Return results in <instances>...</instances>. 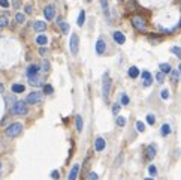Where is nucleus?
<instances>
[{
    "label": "nucleus",
    "mask_w": 181,
    "mask_h": 180,
    "mask_svg": "<svg viewBox=\"0 0 181 180\" xmlns=\"http://www.w3.org/2000/svg\"><path fill=\"white\" fill-rule=\"evenodd\" d=\"M111 87H112V80L108 72L103 74L102 77V96H103V101L108 102L109 101V92H111Z\"/></svg>",
    "instance_id": "nucleus-1"
},
{
    "label": "nucleus",
    "mask_w": 181,
    "mask_h": 180,
    "mask_svg": "<svg viewBox=\"0 0 181 180\" xmlns=\"http://www.w3.org/2000/svg\"><path fill=\"white\" fill-rule=\"evenodd\" d=\"M130 23H132V26H133L138 32H142V33L147 32V20H145L144 17H141V15H132Z\"/></svg>",
    "instance_id": "nucleus-2"
},
{
    "label": "nucleus",
    "mask_w": 181,
    "mask_h": 180,
    "mask_svg": "<svg viewBox=\"0 0 181 180\" xmlns=\"http://www.w3.org/2000/svg\"><path fill=\"white\" fill-rule=\"evenodd\" d=\"M11 113L13 116H24L27 114V102L26 101H17L11 107Z\"/></svg>",
    "instance_id": "nucleus-3"
},
{
    "label": "nucleus",
    "mask_w": 181,
    "mask_h": 180,
    "mask_svg": "<svg viewBox=\"0 0 181 180\" xmlns=\"http://www.w3.org/2000/svg\"><path fill=\"white\" fill-rule=\"evenodd\" d=\"M21 131H23V125H21V123H12V125H9L6 128L5 134H6V137H9V138H13V137L20 135Z\"/></svg>",
    "instance_id": "nucleus-4"
},
{
    "label": "nucleus",
    "mask_w": 181,
    "mask_h": 180,
    "mask_svg": "<svg viewBox=\"0 0 181 180\" xmlns=\"http://www.w3.org/2000/svg\"><path fill=\"white\" fill-rule=\"evenodd\" d=\"M78 50H80V36L76 33H72V36H70V53H72V56L78 54Z\"/></svg>",
    "instance_id": "nucleus-5"
},
{
    "label": "nucleus",
    "mask_w": 181,
    "mask_h": 180,
    "mask_svg": "<svg viewBox=\"0 0 181 180\" xmlns=\"http://www.w3.org/2000/svg\"><path fill=\"white\" fill-rule=\"evenodd\" d=\"M42 93L40 92H32V93H28V96L26 98V102L27 104H38L42 101Z\"/></svg>",
    "instance_id": "nucleus-6"
},
{
    "label": "nucleus",
    "mask_w": 181,
    "mask_h": 180,
    "mask_svg": "<svg viewBox=\"0 0 181 180\" xmlns=\"http://www.w3.org/2000/svg\"><path fill=\"white\" fill-rule=\"evenodd\" d=\"M44 15H45V18L47 20H54L55 18V6L54 5H47L45 9H44Z\"/></svg>",
    "instance_id": "nucleus-7"
},
{
    "label": "nucleus",
    "mask_w": 181,
    "mask_h": 180,
    "mask_svg": "<svg viewBox=\"0 0 181 180\" xmlns=\"http://www.w3.org/2000/svg\"><path fill=\"white\" fill-rule=\"evenodd\" d=\"M105 147H106L105 140L102 138V137H97L96 141H94V149H96V152H103V150H105Z\"/></svg>",
    "instance_id": "nucleus-8"
},
{
    "label": "nucleus",
    "mask_w": 181,
    "mask_h": 180,
    "mask_svg": "<svg viewBox=\"0 0 181 180\" xmlns=\"http://www.w3.org/2000/svg\"><path fill=\"white\" fill-rule=\"evenodd\" d=\"M112 39H114L118 45H123V44L126 42V36H124V33H121V32H118V30H115L114 33H112Z\"/></svg>",
    "instance_id": "nucleus-9"
},
{
    "label": "nucleus",
    "mask_w": 181,
    "mask_h": 180,
    "mask_svg": "<svg viewBox=\"0 0 181 180\" xmlns=\"http://www.w3.org/2000/svg\"><path fill=\"white\" fill-rule=\"evenodd\" d=\"M105 50H106V44H105V41H103L102 38H99L97 42H96V53H97V54H103Z\"/></svg>",
    "instance_id": "nucleus-10"
},
{
    "label": "nucleus",
    "mask_w": 181,
    "mask_h": 180,
    "mask_svg": "<svg viewBox=\"0 0 181 180\" xmlns=\"http://www.w3.org/2000/svg\"><path fill=\"white\" fill-rule=\"evenodd\" d=\"M39 71H40V68L38 66V65H30V66L27 68V78H30V77L39 74Z\"/></svg>",
    "instance_id": "nucleus-11"
},
{
    "label": "nucleus",
    "mask_w": 181,
    "mask_h": 180,
    "mask_svg": "<svg viewBox=\"0 0 181 180\" xmlns=\"http://www.w3.org/2000/svg\"><path fill=\"white\" fill-rule=\"evenodd\" d=\"M80 170H81V167L78 164H75L72 167V170H70V173H69V180H76L78 174H80Z\"/></svg>",
    "instance_id": "nucleus-12"
},
{
    "label": "nucleus",
    "mask_w": 181,
    "mask_h": 180,
    "mask_svg": "<svg viewBox=\"0 0 181 180\" xmlns=\"http://www.w3.org/2000/svg\"><path fill=\"white\" fill-rule=\"evenodd\" d=\"M33 29L38 32V33L45 32V29H47V23H45V21H36V23L33 24Z\"/></svg>",
    "instance_id": "nucleus-13"
},
{
    "label": "nucleus",
    "mask_w": 181,
    "mask_h": 180,
    "mask_svg": "<svg viewBox=\"0 0 181 180\" xmlns=\"http://www.w3.org/2000/svg\"><path fill=\"white\" fill-rule=\"evenodd\" d=\"M145 155H147V159H154L156 158V146L154 144H151V146H148L147 147V152H145Z\"/></svg>",
    "instance_id": "nucleus-14"
},
{
    "label": "nucleus",
    "mask_w": 181,
    "mask_h": 180,
    "mask_svg": "<svg viewBox=\"0 0 181 180\" xmlns=\"http://www.w3.org/2000/svg\"><path fill=\"white\" fill-rule=\"evenodd\" d=\"M28 83H30V86H40L42 84V78H40L39 74H36V75L28 78Z\"/></svg>",
    "instance_id": "nucleus-15"
},
{
    "label": "nucleus",
    "mask_w": 181,
    "mask_h": 180,
    "mask_svg": "<svg viewBox=\"0 0 181 180\" xmlns=\"http://www.w3.org/2000/svg\"><path fill=\"white\" fill-rule=\"evenodd\" d=\"M127 74H129V77H130V78H138V77H139V74H141V71L138 69L136 66H130V68H129V71H127Z\"/></svg>",
    "instance_id": "nucleus-16"
},
{
    "label": "nucleus",
    "mask_w": 181,
    "mask_h": 180,
    "mask_svg": "<svg viewBox=\"0 0 181 180\" xmlns=\"http://www.w3.org/2000/svg\"><path fill=\"white\" fill-rule=\"evenodd\" d=\"M75 128H76V131L78 132L82 131L84 123H82V117H81V116H76V117H75Z\"/></svg>",
    "instance_id": "nucleus-17"
},
{
    "label": "nucleus",
    "mask_w": 181,
    "mask_h": 180,
    "mask_svg": "<svg viewBox=\"0 0 181 180\" xmlns=\"http://www.w3.org/2000/svg\"><path fill=\"white\" fill-rule=\"evenodd\" d=\"M47 42H48V38L45 35L36 36V44H38V45H47Z\"/></svg>",
    "instance_id": "nucleus-18"
},
{
    "label": "nucleus",
    "mask_w": 181,
    "mask_h": 180,
    "mask_svg": "<svg viewBox=\"0 0 181 180\" xmlns=\"http://www.w3.org/2000/svg\"><path fill=\"white\" fill-rule=\"evenodd\" d=\"M99 3H101V8H102V11H103V14L109 15V9H108V0H99Z\"/></svg>",
    "instance_id": "nucleus-19"
},
{
    "label": "nucleus",
    "mask_w": 181,
    "mask_h": 180,
    "mask_svg": "<svg viewBox=\"0 0 181 180\" xmlns=\"http://www.w3.org/2000/svg\"><path fill=\"white\" fill-rule=\"evenodd\" d=\"M84 21H85V11H81L80 15H78V21H76V24H78L80 27H82V26H84Z\"/></svg>",
    "instance_id": "nucleus-20"
},
{
    "label": "nucleus",
    "mask_w": 181,
    "mask_h": 180,
    "mask_svg": "<svg viewBox=\"0 0 181 180\" xmlns=\"http://www.w3.org/2000/svg\"><path fill=\"white\" fill-rule=\"evenodd\" d=\"M26 90V87L23 84H12V92L13 93H23Z\"/></svg>",
    "instance_id": "nucleus-21"
},
{
    "label": "nucleus",
    "mask_w": 181,
    "mask_h": 180,
    "mask_svg": "<svg viewBox=\"0 0 181 180\" xmlns=\"http://www.w3.org/2000/svg\"><path fill=\"white\" fill-rule=\"evenodd\" d=\"M169 74H171V81H172V84L178 83V80H180V74H178L177 71H171Z\"/></svg>",
    "instance_id": "nucleus-22"
},
{
    "label": "nucleus",
    "mask_w": 181,
    "mask_h": 180,
    "mask_svg": "<svg viewBox=\"0 0 181 180\" xmlns=\"http://www.w3.org/2000/svg\"><path fill=\"white\" fill-rule=\"evenodd\" d=\"M15 21H17L18 24H23V23L26 21V15L23 14V12H17V14H15Z\"/></svg>",
    "instance_id": "nucleus-23"
},
{
    "label": "nucleus",
    "mask_w": 181,
    "mask_h": 180,
    "mask_svg": "<svg viewBox=\"0 0 181 180\" xmlns=\"http://www.w3.org/2000/svg\"><path fill=\"white\" fill-rule=\"evenodd\" d=\"M59 26H60V30H61V33H69V24L67 23H65V21H60L59 23Z\"/></svg>",
    "instance_id": "nucleus-24"
},
{
    "label": "nucleus",
    "mask_w": 181,
    "mask_h": 180,
    "mask_svg": "<svg viewBox=\"0 0 181 180\" xmlns=\"http://www.w3.org/2000/svg\"><path fill=\"white\" fill-rule=\"evenodd\" d=\"M160 132H162V135H163V137H166V135H169V134H171V126H169L168 123H165V125L162 126Z\"/></svg>",
    "instance_id": "nucleus-25"
},
{
    "label": "nucleus",
    "mask_w": 181,
    "mask_h": 180,
    "mask_svg": "<svg viewBox=\"0 0 181 180\" xmlns=\"http://www.w3.org/2000/svg\"><path fill=\"white\" fill-rule=\"evenodd\" d=\"M159 68H160V72H163V74H169V72L172 71L168 63H160V66H159Z\"/></svg>",
    "instance_id": "nucleus-26"
},
{
    "label": "nucleus",
    "mask_w": 181,
    "mask_h": 180,
    "mask_svg": "<svg viewBox=\"0 0 181 180\" xmlns=\"http://www.w3.org/2000/svg\"><path fill=\"white\" fill-rule=\"evenodd\" d=\"M120 104L121 105H127L129 104V96L126 93H121L120 95Z\"/></svg>",
    "instance_id": "nucleus-27"
},
{
    "label": "nucleus",
    "mask_w": 181,
    "mask_h": 180,
    "mask_svg": "<svg viewBox=\"0 0 181 180\" xmlns=\"http://www.w3.org/2000/svg\"><path fill=\"white\" fill-rule=\"evenodd\" d=\"M53 92H54V89L51 84H45V86H44V93H45V95H51Z\"/></svg>",
    "instance_id": "nucleus-28"
},
{
    "label": "nucleus",
    "mask_w": 181,
    "mask_h": 180,
    "mask_svg": "<svg viewBox=\"0 0 181 180\" xmlns=\"http://www.w3.org/2000/svg\"><path fill=\"white\" fill-rule=\"evenodd\" d=\"M8 24H9V21L5 15H0V27H8Z\"/></svg>",
    "instance_id": "nucleus-29"
},
{
    "label": "nucleus",
    "mask_w": 181,
    "mask_h": 180,
    "mask_svg": "<svg viewBox=\"0 0 181 180\" xmlns=\"http://www.w3.org/2000/svg\"><path fill=\"white\" fill-rule=\"evenodd\" d=\"M171 51H172V54H175L178 59H181V48H180V47H177V45H175V47L171 48Z\"/></svg>",
    "instance_id": "nucleus-30"
},
{
    "label": "nucleus",
    "mask_w": 181,
    "mask_h": 180,
    "mask_svg": "<svg viewBox=\"0 0 181 180\" xmlns=\"http://www.w3.org/2000/svg\"><path fill=\"white\" fill-rule=\"evenodd\" d=\"M126 122H127V120H126V117H117V120H115V123H117V126H124L126 125Z\"/></svg>",
    "instance_id": "nucleus-31"
},
{
    "label": "nucleus",
    "mask_w": 181,
    "mask_h": 180,
    "mask_svg": "<svg viewBox=\"0 0 181 180\" xmlns=\"http://www.w3.org/2000/svg\"><path fill=\"white\" fill-rule=\"evenodd\" d=\"M156 80H157V83H163L165 81V74L163 72H157V75H156Z\"/></svg>",
    "instance_id": "nucleus-32"
},
{
    "label": "nucleus",
    "mask_w": 181,
    "mask_h": 180,
    "mask_svg": "<svg viewBox=\"0 0 181 180\" xmlns=\"http://www.w3.org/2000/svg\"><path fill=\"white\" fill-rule=\"evenodd\" d=\"M136 129H138L139 132H144L145 131V125H144L142 122H136Z\"/></svg>",
    "instance_id": "nucleus-33"
},
{
    "label": "nucleus",
    "mask_w": 181,
    "mask_h": 180,
    "mask_svg": "<svg viewBox=\"0 0 181 180\" xmlns=\"http://www.w3.org/2000/svg\"><path fill=\"white\" fill-rule=\"evenodd\" d=\"M147 122H148V125H154L156 117L153 116V114H148V116H147Z\"/></svg>",
    "instance_id": "nucleus-34"
},
{
    "label": "nucleus",
    "mask_w": 181,
    "mask_h": 180,
    "mask_svg": "<svg viewBox=\"0 0 181 180\" xmlns=\"http://www.w3.org/2000/svg\"><path fill=\"white\" fill-rule=\"evenodd\" d=\"M120 113V104H114L112 105V114H118Z\"/></svg>",
    "instance_id": "nucleus-35"
},
{
    "label": "nucleus",
    "mask_w": 181,
    "mask_h": 180,
    "mask_svg": "<svg viewBox=\"0 0 181 180\" xmlns=\"http://www.w3.org/2000/svg\"><path fill=\"white\" fill-rule=\"evenodd\" d=\"M24 11H26V14H32V12H33V6H32V5H26Z\"/></svg>",
    "instance_id": "nucleus-36"
},
{
    "label": "nucleus",
    "mask_w": 181,
    "mask_h": 180,
    "mask_svg": "<svg viewBox=\"0 0 181 180\" xmlns=\"http://www.w3.org/2000/svg\"><path fill=\"white\" fill-rule=\"evenodd\" d=\"M160 95H162V99H168V98H169V92L165 89V90H162Z\"/></svg>",
    "instance_id": "nucleus-37"
},
{
    "label": "nucleus",
    "mask_w": 181,
    "mask_h": 180,
    "mask_svg": "<svg viewBox=\"0 0 181 180\" xmlns=\"http://www.w3.org/2000/svg\"><path fill=\"white\" fill-rule=\"evenodd\" d=\"M151 81H153V78H147V80H144V87H150L151 86Z\"/></svg>",
    "instance_id": "nucleus-38"
},
{
    "label": "nucleus",
    "mask_w": 181,
    "mask_h": 180,
    "mask_svg": "<svg viewBox=\"0 0 181 180\" xmlns=\"http://www.w3.org/2000/svg\"><path fill=\"white\" fill-rule=\"evenodd\" d=\"M148 171H150V174H151V176H154V174L157 173V170H156L154 165H150V167H148Z\"/></svg>",
    "instance_id": "nucleus-39"
},
{
    "label": "nucleus",
    "mask_w": 181,
    "mask_h": 180,
    "mask_svg": "<svg viewBox=\"0 0 181 180\" xmlns=\"http://www.w3.org/2000/svg\"><path fill=\"white\" fill-rule=\"evenodd\" d=\"M0 6L2 8H9V0H0Z\"/></svg>",
    "instance_id": "nucleus-40"
},
{
    "label": "nucleus",
    "mask_w": 181,
    "mask_h": 180,
    "mask_svg": "<svg viewBox=\"0 0 181 180\" xmlns=\"http://www.w3.org/2000/svg\"><path fill=\"white\" fill-rule=\"evenodd\" d=\"M142 78H144V80H147V78H151V74H150L148 71H144V72H142Z\"/></svg>",
    "instance_id": "nucleus-41"
},
{
    "label": "nucleus",
    "mask_w": 181,
    "mask_h": 180,
    "mask_svg": "<svg viewBox=\"0 0 181 180\" xmlns=\"http://www.w3.org/2000/svg\"><path fill=\"white\" fill-rule=\"evenodd\" d=\"M42 69H44V71H49V63H48L47 60L42 63Z\"/></svg>",
    "instance_id": "nucleus-42"
},
{
    "label": "nucleus",
    "mask_w": 181,
    "mask_h": 180,
    "mask_svg": "<svg viewBox=\"0 0 181 180\" xmlns=\"http://www.w3.org/2000/svg\"><path fill=\"white\" fill-rule=\"evenodd\" d=\"M88 180H97V174H96V173H90V174H88Z\"/></svg>",
    "instance_id": "nucleus-43"
},
{
    "label": "nucleus",
    "mask_w": 181,
    "mask_h": 180,
    "mask_svg": "<svg viewBox=\"0 0 181 180\" xmlns=\"http://www.w3.org/2000/svg\"><path fill=\"white\" fill-rule=\"evenodd\" d=\"M20 5H21L20 0H13V2H12V6L15 8V9H18V8H20Z\"/></svg>",
    "instance_id": "nucleus-44"
},
{
    "label": "nucleus",
    "mask_w": 181,
    "mask_h": 180,
    "mask_svg": "<svg viewBox=\"0 0 181 180\" xmlns=\"http://www.w3.org/2000/svg\"><path fill=\"white\" fill-rule=\"evenodd\" d=\"M51 176H53V179H59V177H60V174H59V171H53V173H51Z\"/></svg>",
    "instance_id": "nucleus-45"
},
{
    "label": "nucleus",
    "mask_w": 181,
    "mask_h": 180,
    "mask_svg": "<svg viewBox=\"0 0 181 180\" xmlns=\"http://www.w3.org/2000/svg\"><path fill=\"white\" fill-rule=\"evenodd\" d=\"M39 53H40L42 56H45V54H47V48H44V45H42V48L39 50Z\"/></svg>",
    "instance_id": "nucleus-46"
},
{
    "label": "nucleus",
    "mask_w": 181,
    "mask_h": 180,
    "mask_svg": "<svg viewBox=\"0 0 181 180\" xmlns=\"http://www.w3.org/2000/svg\"><path fill=\"white\" fill-rule=\"evenodd\" d=\"M3 90H5V87H3V84L0 83V93H2V92H3Z\"/></svg>",
    "instance_id": "nucleus-47"
},
{
    "label": "nucleus",
    "mask_w": 181,
    "mask_h": 180,
    "mask_svg": "<svg viewBox=\"0 0 181 180\" xmlns=\"http://www.w3.org/2000/svg\"><path fill=\"white\" fill-rule=\"evenodd\" d=\"M178 74H180V77H181V63H180V66H178Z\"/></svg>",
    "instance_id": "nucleus-48"
},
{
    "label": "nucleus",
    "mask_w": 181,
    "mask_h": 180,
    "mask_svg": "<svg viewBox=\"0 0 181 180\" xmlns=\"http://www.w3.org/2000/svg\"><path fill=\"white\" fill-rule=\"evenodd\" d=\"M144 180H153V177H147V179H144Z\"/></svg>",
    "instance_id": "nucleus-49"
},
{
    "label": "nucleus",
    "mask_w": 181,
    "mask_h": 180,
    "mask_svg": "<svg viewBox=\"0 0 181 180\" xmlns=\"http://www.w3.org/2000/svg\"><path fill=\"white\" fill-rule=\"evenodd\" d=\"M118 2H124V0H118Z\"/></svg>",
    "instance_id": "nucleus-50"
},
{
    "label": "nucleus",
    "mask_w": 181,
    "mask_h": 180,
    "mask_svg": "<svg viewBox=\"0 0 181 180\" xmlns=\"http://www.w3.org/2000/svg\"><path fill=\"white\" fill-rule=\"evenodd\" d=\"M0 167H2V165H0Z\"/></svg>",
    "instance_id": "nucleus-51"
}]
</instances>
